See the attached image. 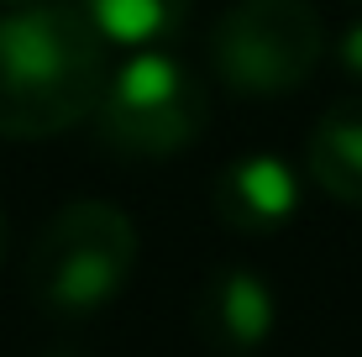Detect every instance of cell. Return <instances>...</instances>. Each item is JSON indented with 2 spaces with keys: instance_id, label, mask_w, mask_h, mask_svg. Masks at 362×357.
<instances>
[{
  "instance_id": "1",
  "label": "cell",
  "mask_w": 362,
  "mask_h": 357,
  "mask_svg": "<svg viewBox=\"0 0 362 357\" xmlns=\"http://www.w3.org/2000/svg\"><path fill=\"white\" fill-rule=\"evenodd\" d=\"M105 37L69 0H27L0 16V137L42 142L95 116L110 79Z\"/></svg>"
},
{
  "instance_id": "2",
  "label": "cell",
  "mask_w": 362,
  "mask_h": 357,
  "mask_svg": "<svg viewBox=\"0 0 362 357\" xmlns=\"http://www.w3.org/2000/svg\"><path fill=\"white\" fill-rule=\"evenodd\" d=\"M136 226L110 200H69L32 242L27 289L53 315H95L132 284Z\"/></svg>"
},
{
  "instance_id": "3",
  "label": "cell",
  "mask_w": 362,
  "mask_h": 357,
  "mask_svg": "<svg viewBox=\"0 0 362 357\" xmlns=\"http://www.w3.org/2000/svg\"><path fill=\"white\" fill-rule=\"evenodd\" d=\"M90 121L100 147L121 158H179L205 131L210 95L184 58L136 47V58L105 79Z\"/></svg>"
},
{
  "instance_id": "4",
  "label": "cell",
  "mask_w": 362,
  "mask_h": 357,
  "mask_svg": "<svg viewBox=\"0 0 362 357\" xmlns=\"http://www.w3.org/2000/svg\"><path fill=\"white\" fill-rule=\"evenodd\" d=\"M326 21L310 0H236L210 27V69L236 95H289L315 79Z\"/></svg>"
},
{
  "instance_id": "5",
  "label": "cell",
  "mask_w": 362,
  "mask_h": 357,
  "mask_svg": "<svg viewBox=\"0 0 362 357\" xmlns=\"http://www.w3.org/2000/svg\"><path fill=\"white\" fill-rule=\"evenodd\" d=\"M210 211L236 237H273L299 216V174L279 153L231 158L210 184Z\"/></svg>"
},
{
  "instance_id": "6",
  "label": "cell",
  "mask_w": 362,
  "mask_h": 357,
  "mask_svg": "<svg viewBox=\"0 0 362 357\" xmlns=\"http://www.w3.org/2000/svg\"><path fill=\"white\" fill-rule=\"evenodd\" d=\"M194 326H199L210 352L247 357L263 347L273 336V326H279V294L268 289V279L257 268H242V263L216 268L194 300Z\"/></svg>"
},
{
  "instance_id": "7",
  "label": "cell",
  "mask_w": 362,
  "mask_h": 357,
  "mask_svg": "<svg viewBox=\"0 0 362 357\" xmlns=\"http://www.w3.org/2000/svg\"><path fill=\"white\" fill-rule=\"evenodd\" d=\"M310 179L336 205H362V100H341L310 127L305 142Z\"/></svg>"
},
{
  "instance_id": "8",
  "label": "cell",
  "mask_w": 362,
  "mask_h": 357,
  "mask_svg": "<svg viewBox=\"0 0 362 357\" xmlns=\"http://www.w3.org/2000/svg\"><path fill=\"white\" fill-rule=\"evenodd\" d=\"M116 47H158L189 21L194 0H69Z\"/></svg>"
},
{
  "instance_id": "9",
  "label": "cell",
  "mask_w": 362,
  "mask_h": 357,
  "mask_svg": "<svg viewBox=\"0 0 362 357\" xmlns=\"http://www.w3.org/2000/svg\"><path fill=\"white\" fill-rule=\"evenodd\" d=\"M336 64H341L346 79L362 84V21H352L341 37H336Z\"/></svg>"
},
{
  "instance_id": "10",
  "label": "cell",
  "mask_w": 362,
  "mask_h": 357,
  "mask_svg": "<svg viewBox=\"0 0 362 357\" xmlns=\"http://www.w3.org/2000/svg\"><path fill=\"white\" fill-rule=\"evenodd\" d=\"M42 357H84V352H42Z\"/></svg>"
},
{
  "instance_id": "11",
  "label": "cell",
  "mask_w": 362,
  "mask_h": 357,
  "mask_svg": "<svg viewBox=\"0 0 362 357\" xmlns=\"http://www.w3.org/2000/svg\"><path fill=\"white\" fill-rule=\"evenodd\" d=\"M0 247H6V216H0Z\"/></svg>"
},
{
  "instance_id": "12",
  "label": "cell",
  "mask_w": 362,
  "mask_h": 357,
  "mask_svg": "<svg viewBox=\"0 0 362 357\" xmlns=\"http://www.w3.org/2000/svg\"><path fill=\"white\" fill-rule=\"evenodd\" d=\"M6 6H27V0H6Z\"/></svg>"
},
{
  "instance_id": "13",
  "label": "cell",
  "mask_w": 362,
  "mask_h": 357,
  "mask_svg": "<svg viewBox=\"0 0 362 357\" xmlns=\"http://www.w3.org/2000/svg\"><path fill=\"white\" fill-rule=\"evenodd\" d=\"M352 6H362V0H352Z\"/></svg>"
}]
</instances>
